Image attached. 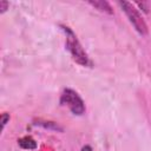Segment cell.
<instances>
[{
  "mask_svg": "<svg viewBox=\"0 0 151 151\" xmlns=\"http://www.w3.org/2000/svg\"><path fill=\"white\" fill-rule=\"evenodd\" d=\"M136 5L139 6L145 13H147L149 9H150V5H149V2H136Z\"/></svg>",
  "mask_w": 151,
  "mask_h": 151,
  "instance_id": "8992f818",
  "label": "cell"
},
{
  "mask_svg": "<svg viewBox=\"0 0 151 151\" xmlns=\"http://www.w3.org/2000/svg\"><path fill=\"white\" fill-rule=\"evenodd\" d=\"M81 151H92V147H91L90 145H85V146L81 149Z\"/></svg>",
  "mask_w": 151,
  "mask_h": 151,
  "instance_id": "9c48e42d",
  "label": "cell"
},
{
  "mask_svg": "<svg viewBox=\"0 0 151 151\" xmlns=\"http://www.w3.org/2000/svg\"><path fill=\"white\" fill-rule=\"evenodd\" d=\"M88 4L91 6H93L94 8L99 9L100 12H105V13H109V14H112L113 13V9L111 7V5L105 1V0H94V1H88Z\"/></svg>",
  "mask_w": 151,
  "mask_h": 151,
  "instance_id": "277c9868",
  "label": "cell"
},
{
  "mask_svg": "<svg viewBox=\"0 0 151 151\" xmlns=\"http://www.w3.org/2000/svg\"><path fill=\"white\" fill-rule=\"evenodd\" d=\"M9 120V114L8 113H2L1 114V127L4 129L5 127V125H6V123Z\"/></svg>",
  "mask_w": 151,
  "mask_h": 151,
  "instance_id": "52a82bcc",
  "label": "cell"
},
{
  "mask_svg": "<svg viewBox=\"0 0 151 151\" xmlns=\"http://www.w3.org/2000/svg\"><path fill=\"white\" fill-rule=\"evenodd\" d=\"M19 145L22 147V149H27V150H33L37 147V142L31 137V136H25L22 138H20L18 140Z\"/></svg>",
  "mask_w": 151,
  "mask_h": 151,
  "instance_id": "5b68a950",
  "label": "cell"
},
{
  "mask_svg": "<svg viewBox=\"0 0 151 151\" xmlns=\"http://www.w3.org/2000/svg\"><path fill=\"white\" fill-rule=\"evenodd\" d=\"M60 27H61V29H63V32L65 33V37H66V48L71 53L73 60L77 61L81 66L92 67L93 66L92 60L90 59L86 51L83 48L81 44L79 42V40H78L77 35L73 33V31L70 27L65 26V25H60Z\"/></svg>",
  "mask_w": 151,
  "mask_h": 151,
  "instance_id": "6da1fadb",
  "label": "cell"
},
{
  "mask_svg": "<svg viewBox=\"0 0 151 151\" xmlns=\"http://www.w3.org/2000/svg\"><path fill=\"white\" fill-rule=\"evenodd\" d=\"M8 6H9V4L7 1H0V13L6 12V9L8 8Z\"/></svg>",
  "mask_w": 151,
  "mask_h": 151,
  "instance_id": "ba28073f",
  "label": "cell"
},
{
  "mask_svg": "<svg viewBox=\"0 0 151 151\" xmlns=\"http://www.w3.org/2000/svg\"><path fill=\"white\" fill-rule=\"evenodd\" d=\"M60 103L63 105L67 106L73 114L81 116L85 112V104H84L83 99L76 91H73L71 88H65L63 91L61 97H60Z\"/></svg>",
  "mask_w": 151,
  "mask_h": 151,
  "instance_id": "3957f363",
  "label": "cell"
},
{
  "mask_svg": "<svg viewBox=\"0 0 151 151\" xmlns=\"http://www.w3.org/2000/svg\"><path fill=\"white\" fill-rule=\"evenodd\" d=\"M118 5L122 7L124 13L129 18L130 22L132 24V26L136 28V31L142 35H146L147 34V26H146L144 19L142 18V15L139 14V12L137 11V8L129 1H119Z\"/></svg>",
  "mask_w": 151,
  "mask_h": 151,
  "instance_id": "7a4b0ae2",
  "label": "cell"
}]
</instances>
